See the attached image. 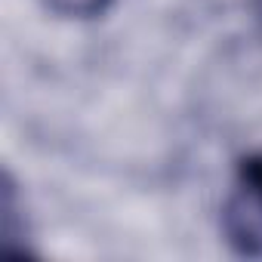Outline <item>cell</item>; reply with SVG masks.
<instances>
[{
	"instance_id": "cell-2",
	"label": "cell",
	"mask_w": 262,
	"mask_h": 262,
	"mask_svg": "<svg viewBox=\"0 0 262 262\" xmlns=\"http://www.w3.org/2000/svg\"><path fill=\"white\" fill-rule=\"evenodd\" d=\"M114 0H47V7L59 16H68V19H96L102 16Z\"/></svg>"
},
{
	"instance_id": "cell-1",
	"label": "cell",
	"mask_w": 262,
	"mask_h": 262,
	"mask_svg": "<svg viewBox=\"0 0 262 262\" xmlns=\"http://www.w3.org/2000/svg\"><path fill=\"white\" fill-rule=\"evenodd\" d=\"M222 231L234 253L262 259V151L237 164L234 188L222 207Z\"/></svg>"
}]
</instances>
